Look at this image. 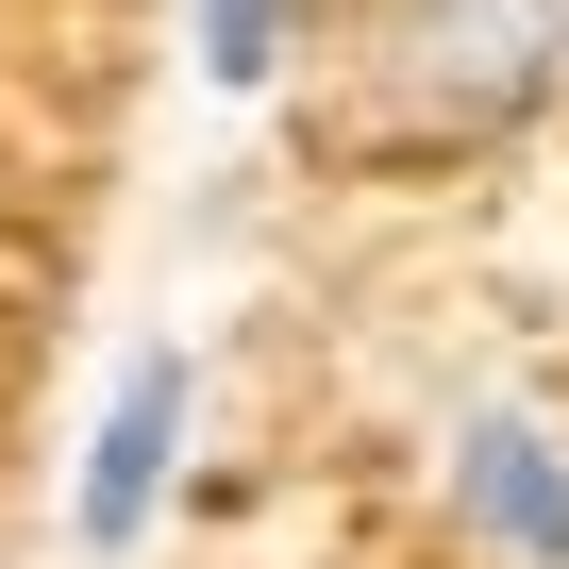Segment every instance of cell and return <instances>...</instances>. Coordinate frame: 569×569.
<instances>
[{"mask_svg":"<svg viewBox=\"0 0 569 569\" xmlns=\"http://www.w3.org/2000/svg\"><path fill=\"white\" fill-rule=\"evenodd\" d=\"M284 51H302V0H184V68H201L218 101H268Z\"/></svg>","mask_w":569,"mask_h":569,"instance_id":"obj_4","label":"cell"},{"mask_svg":"<svg viewBox=\"0 0 569 569\" xmlns=\"http://www.w3.org/2000/svg\"><path fill=\"white\" fill-rule=\"evenodd\" d=\"M386 84L436 134H519L569 84V0H402L386 18Z\"/></svg>","mask_w":569,"mask_h":569,"instance_id":"obj_1","label":"cell"},{"mask_svg":"<svg viewBox=\"0 0 569 569\" xmlns=\"http://www.w3.org/2000/svg\"><path fill=\"white\" fill-rule=\"evenodd\" d=\"M184 419H201V352L184 336H134L118 352V386H101V419H84V469H68V552H151V519H168V486H184Z\"/></svg>","mask_w":569,"mask_h":569,"instance_id":"obj_2","label":"cell"},{"mask_svg":"<svg viewBox=\"0 0 569 569\" xmlns=\"http://www.w3.org/2000/svg\"><path fill=\"white\" fill-rule=\"evenodd\" d=\"M452 536L502 569H569V436L536 402H469L452 419Z\"/></svg>","mask_w":569,"mask_h":569,"instance_id":"obj_3","label":"cell"}]
</instances>
